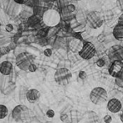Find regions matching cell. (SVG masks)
Listing matches in <instances>:
<instances>
[{"label": "cell", "instance_id": "31", "mask_svg": "<svg viewBox=\"0 0 123 123\" xmlns=\"http://www.w3.org/2000/svg\"><path fill=\"white\" fill-rule=\"evenodd\" d=\"M14 1L16 2L17 3H18V4L23 5V4H25L29 0H14Z\"/></svg>", "mask_w": 123, "mask_h": 123}, {"label": "cell", "instance_id": "8", "mask_svg": "<svg viewBox=\"0 0 123 123\" xmlns=\"http://www.w3.org/2000/svg\"><path fill=\"white\" fill-rule=\"evenodd\" d=\"M107 57L111 62L114 61H123V46L114 45L111 46L107 52Z\"/></svg>", "mask_w": 123, "mask_h": 123}, {"label": "cell", "instance_id": "5", "mask_svg": "<svg viewBox=\"0 0 123 123\" xmlns=\"http://www.w3.org/2000/svg\"><path fill=\"white\" fill-rule=\"evenodd\" d=\"M12 117L16 122H25L29 118V110L23 105H17L12 111Z\"/></svg>", "mask_w": 123, "mask_h": 123}, {"label": "cell", "instance_id": "17", "mask_svg": "<svg viewBox=\"0 0 123 123\" xmlns=\"http://www.w3.org/2000/svg\"><path fill=\"white\" fill-rule=\"evenodd\" d=\"M28 23L30 27H36L40 23V17L39 15L33 14L30 18L28 19Z\"/></svg>", "mask_w": 123, "mask_h": 123}, {"label": "cell", "instance_id": "15", "mask_svg": "<svg viewBox=\"0 0 123 123\" xmlns=\"http://www.w3.org/2000/svg\"><path fill=\"white\" fill-rule=\"evenodd\" d=\"M113 36L115 37L116 40L120 41H123V25L117 24L113 29L112 31Z\"/></svg>", "mask_w": 123, "mask_h": 123}, {"label": "cell", "instance_id": "14", "mask_svg": "<svg viewBox=\"0 0 123 123\" xmlns=\"http://www.w3.org/2000/svg\"><path fill=\"white\" fill-rule=\"evenodd\" d=\"M83 45H84V41H81L80 39L74 38L69 43V48L73 52H78L81 50Z\"/></svg>", "mask_w": 123, "mask_h": 123}, {"label": "cell", "instance_id": "4", "mask_svg": "<svg viewBox=\"0 0 123 123\" xmlns=\"http://www.w3.org/2000/svg\"><path fill=\"white\" fill-rule=\"evenodd\" d=\"M86 23L91 28L98 29L104 23L102 14L98 11H91L86 14Z\"/></svg>", "mask_w": 123, "mask_h": 123}, {"label": "cell", "instance_id": "30", "mask_svg": "<svg viewBox=\"0 0 123 123\" xmlns=\"http://www.w3.org/2000/svg\"><path fill=\"white\" fill-rule=\"evenodd\" d=\"M68 116L65 115V114H62L61 116H60V119H61L62 122H66L67 120H68Z\"/></svg>", "mask_w": 123, "mask_h": 123}, {"label": "cell", "instance_id": "29", "mask_svg": "<svg viewBox=\"0 0 123 123\" xmlns=\"http://www.w3.org/2000/svg\"><path fill=\"white\" fill-rule=\"evenodd\" d=\"M5 30H6V31H8V32H11L13 30V26L12 25H10V24H8L5 26Z\"/></svg>", "mask_w": 123, "mask_h": 123}, {"label": "cell", "instance_id": "10", "mask_svg": "<svg viewBox=\"0 0 123 123\" xmlns=\"http://www.w3.org/2000/svg\"><path fill=\"white\" fill-rule=\"evenodd\" d=\"M108 72L111 77L119 78L123 74V62L122 61H114L110 63L108 67Z\"/></svg>", "mask_w": 123, "mask_h": 123}, {"label": "cell", "instance_id": "2", "mask_svg": "<svg viewBox=\"0 0 123 123\" xmlns=\"http://www.w3.org/2000/svg\"><path fill=\"white\" fill-rule=\"evenodd\" d=\"M107 99H108V94L102 87L94 88L90 94V100L95 105H103L107 101Z\"/></svg>", "mask_w": 123, "mask_h": 123}, {"label": "cell", "instance_id": "12", "mask_svg": "<svg viewBox=\"0 0 123 123\" xmlns=\"http://www.w3.org/2000/svg\"><path fill=\"white\" fill-rule=\"evenodd\" d=\"M41 96V94L38 89H30L28 90L26 94V99L31 104H35L39 100Z\"/></svg>", "mask_w": 123, "mask_h": 123}, {"label": "cell", "instance_id": "11", "mask_svg": "<svg viewBox=\"0 0 123 123\" xmlns=\"http://www.w3.org/2000/svg\"><path fill=\"white\" fill-rule=\"evenodd\" d=\"M107 109L111 113H118L122 110V104L119 100L116 98L111 99L108 102H107Z\"/></svg>", "mask_w": 123, "mask_h": 123}, {"label": "cell", "instance_id": "23", "mask_svg": "<svg viewBox=\"0 0 123 123\" xmlns=\"http://www.w3.org/2000/svg\"><path fill=\"white\" fill-rule=\"evenodd\" d=\"M103 121H104V122H105V123H111L112 122V117L111 116H109V115H106V116H104Z\"/></svg>", "mask_w": 123, "mask_h": 123}, {"label": "cell", "instance_id": "20", "mask_svg": "<svg viewBox=\"0 0 123 123\" xmlns=\"http://www.w3.org/2000/svg\"><path fill=\"white\" fill-rule=\"evenodd\" d=\"M115 82L117 86H119L120 88H123V74L119 78L115 79Z\"/></svg>", "mask_w": 123, "mask_h": 123}, {"label": "cell", "instance_id": "3", "mask_svg": "<svg viewBox=\"0 0 123 123\" xmlns=\"http://www.w3.org/2000/svg\"><path fill=\"white\" fill-rule=\"evenodd\" d=\"M72 79V72L66 67H60L55 72V80L58 84L65 86L70 84Z\"/></svg>", "mask_w": 123, "mask_h": 123}, {"label": "cell", "instance_id": "28", "mask_svg": "<svg viewBox=\"0 0 123 123\" xmlns=\"http://www.w3.org/2000/svg\"><path fill=\"white\" fill-rule=\"evenodd\" d=\"M46 116L49 118H52V117L55 116V111L53 110H49L47 112H46Z\"/></svg>", "mask_w": 123, "mask_h": 123}, {"label": "cell", "instance_id": "33", "mask_svg": "<svg viewBox=\"0 0 123 123\" xmlns=\"http://www.w3.org/2000/svg\"><path fill=\"white\" fill-rule=\"evenodd\" d=\"M120 119H121V121H122V122L123 123V110L120 114Z\"/></svg>", "mask_w": 123, "mask_h": 123}, {"label": "cell", "instance_id": "16", "mask_svg": "<svg viewBox=\"0 0 123 123\" xmlns=\"http://www.w3.org/2000/svg\"><path fill=\"white\" fill-rule=\"evenodd\" d=\"M33 14H34V9L29 6H26L24 8H22L21 11H20V13H19L20 17L25 18V19L30 18Z\"/></svg>", "mask_w": 123, "mask_h": 123}, {"label": "cell", "instance_id": "32", "mask_svg": "<svg viewBox=\"0 0 123 123\" xmlns=\"http://www.w3.org/2000/svg\"><path fill=\"white\" fill-rule=\"evenodd\" d=\"M118 24H119V25H123V14H121L120 17H119Z\"/></svg>", "mask_w": 123, "mask_h": 123}, {"label": "cell", "instance_id": "6", "mask_svg": "<svg viewBox=\"0 0 123 123\" xmlns=\"http://www.w3.org/2000/svg\"><path fill=\"white\" fill-rule=\"evenodd\" d=\"M33 63V58L27 52H21L16 57V65L23 71H29V67Z\"/></svg>", "mask_w": 123, "mask_h": 123}, {"label": "cell", "instance_id": "21", "mask_svg": "<svg viewBox=\"0 0 123 123\" xmlns=\"http://www.w3.org/2000/svg\"><path fill=\"white\" fill-rule=\"evenodd\" d=\"M96 65L98 66L99 67H102L105 65V61L104 58H100L96 61Z\"/></svg>", "mask_w": 123, "mask_h": 123}, {"label": "cell", "instance_id": "1", "mask_svg": "<svg viewBox=\"0 0 123 123\" xmlns=\"http://www.w3.org/2000/svg\"><path fill=\"white\" fill-rule=\"evenodd\" d=\"M61 20V15L57 10L49 8L44 13L42 16V21L45 24L46 26L55 27L60 24Z\"/></svg>", "mask_w": 123, "mask_h": 123}, {"label": "cell", "instance_id": "24", "mask_svg": "<svg viewBox=\"0 0 123 123\" xmlns=\"http://www.w3.org/2000/svg\"><path fill=\"white\" fill-rule=\"evenodd\" d=\"M86 77H87V73H86L85 71H80V72H79V78L80 79L84 80L85 79H86Z\"/></svg>", "mask_w": 123, "mask_h": 123}, {"label": "cell", "instance_id": "26", "mask_svg": "<svg viewBox=\"0 0 123 123\" xmlns=\"http://www.w3.org/2000/svg\"><path fill=\"white\" fill-rule=\"evenodd\" d=\"M117 5L119 9L123 12V0H117Z\"/></svg>", "mask_w": 123, "mask_h": 123}, {"label": "cell", "instance_id": "18", "mask_svg": "<svg viewBox=\"0 0 123 123\" xmlns=\"http://www.w3.org/2000/svg\"><path fill=\"white\" fill-rule=\"evenodd\" d=\"M8 114V110L5 105H0V120L4 119L5 117H7Z\"/></svg>", "mask_w": 123, "mask_h": 123}, {"label": "cell", "instance_id": "19", "mask_svg": "<svg viewBox=\"0 0 123 123\" xmlns=\"http://www.w3.org/2000/svg\"><path fill=\"white\" fill-rule=\"evenodd\" d=\"M49 29H50V27H49V26H47L46 28L40 29V30H39V32H38V36L41 38H45V36H47L48 33H49Z\"/></svg>", "mask_w": 123, "mask_h": 123}, {"label": "cell", "instance_id": "27", "mask_svg": "<svg viewBox=\"0 0 123 123\" xmlns=\"http://www.w3.org/2000/svg\"><path fill=\"white\" fill-rule=\"evenodd\" d=\"M44 54L45 55L46 57H50L52 55V49L51 48H46L44 51Z\"/></svg>", "mask_w": 123, "mask_h": 123}, {"label": "cell", "instance_id": "25", "mask_svg": "<svg viewBox=\"0 0 123 123\" xmlns=\"http://www.w3.org/2000/svg\"><path fill=\"white\" fill-rule=\"evenodd\" d=\"M36 70H37V66H36L35 64L33 62V63L31 64L30 66H29V72H35Z\"/></svg>", "mask_w": 123, "mask_h": 123}, {"label": "cell", "instance_id": "22", "mask_svg": "<svg viewBox=\"0 0 123 123\" xmlns=\"http://www.w3.org/2000/svg\"><path fill=\"white\" fill-rule=\"evenodd\" d=\"M66 8H67V10H68L69 12H70V13H73V14L74 13V12H75V10H76V8H75V6H74V4L67 5Z\"/></svg>", "mask_w": 123, "mask_h": 123}, {"label": "cell", "instance_id": "7", "mask_svg": "<svg viewBox=\"0 0 123 123\" xmlns=\"http://www.w3.org/2000/svg\"><path fill=\"white\" fill-rule=\"evenodd\" d=\"M96 53V49L94 45L90 41H84V45L79 51V56L84 60H90L94 58Z\"/></svg>", "mask_w": 123, "mask_h": 123}, {"label": "cell", "instance_id": "34", "mask_svg": "<svg viewBox=\"0 0 123 123\" xmlns=\"http://www.w3.org/2000/svg\"><path fill=\"white\" fill-rule=\"evenodd\" d=\"M74 1H80V0H74Z\"/></svg>", "mask_w": 123, "mask_h": 123}, {"label": "cell", "instance_id": "13", "mask_svg": "<svg viewBox=\"0 0 123 123\" xmlns=\"http://www.w3.org/2000/svg\"><path fill=\"white\" fill-rule=\"evenodd\" d=\"M13 66L9 61H4L0 63V72L4 76H8L13 72Z\"/></svg>", "mask_w": 123, "mask_h": 123}, {"label": "cell", "instance_id": "9", "mask_svg": "<svg viewBox=\"0 0 123 123\" xmlns=\"http://www.w3.org/2000/svg\"><path fill=\"white\" fill-rule=\"evenodd\" d=\"M21 9V5L17 3L14 0H8L7 3H5L4 6H3L4 12L7 15L10 17H15L18 14H19Z\"/></svg>", "mask_w": 123, "mask_h": 123}]
</instances>
